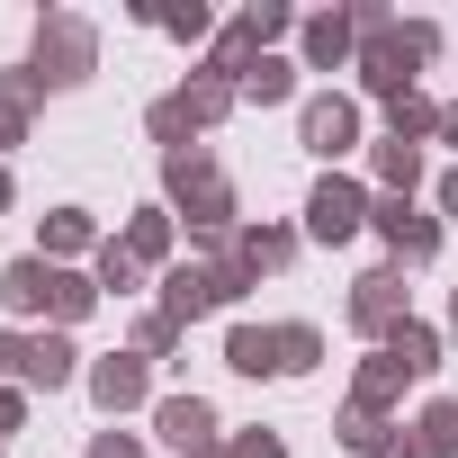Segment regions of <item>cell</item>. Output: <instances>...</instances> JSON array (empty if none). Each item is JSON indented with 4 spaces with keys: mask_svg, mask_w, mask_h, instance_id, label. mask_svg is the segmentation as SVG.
I'll use <instances>...</instances> for the list:
<instances>
[{
    "mask_svg": "<svg viewBox=\"0 0 458 458\" xmlns=\"http://www.w3.org/2000/svg\"><path fill=\"white\" fill-rule=\"evenodd\" d=\"M351 225H360V198L351 189H324L315 198V234H351Z\"/></svg>",
    "mask_w": 458,
    "mask_h": 458,
    "instance_id": "obj_1",
    "label": "cell"
},
{
    "mask_svg": "<svg viewBox=\"0 0 458 458\" xmlns=\"http://www.w3.org/2000/svg\"><path fill=\"white\" fill-rule=\"evenodd\" d=\"M162 431H171L180 449H198V440H207V404H171V413H162Z\"/></svg>",
    "mask_w": 458,
    "mask_h": 458,
    "instance_id": "obj_2",
    "label": "cell"
},
{
    "mask_svg": "<svg viewBox=\"0 0 458 458\" xmlns=\"http://www.w3.org/2000/svg\"><path fill=\"white\" fill-rule=\"evenodd\" d=\"M315 144L342 153V144H351V108H315Z\"/></svg>",
    "mask_w": 458,
    "mask_h": 458,
    "instance_id": "obj_3",
    "label": "cell"
}]
</instances>
